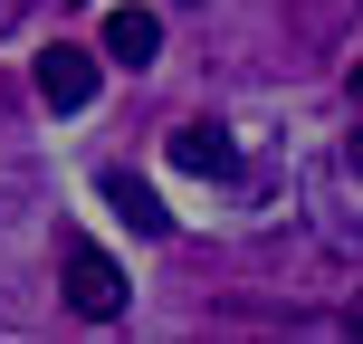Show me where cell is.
I'll return each instance as SVG.
<instances>
[{"label": "cell", "instance_id": "1", "mask_svg": "<svg viewBox=\"0 0 363 344\" xmlns=\"http://www.w3.org/2000/svg\"><path fill=\"white\" fill-rule=\"evenodd\" d=\"M57 277H67V306L86 316V326H115V316H125V268H115L96 239H67V249H57Z\"/></svg>", "mask_w": 363, "mask_h": 344}, {"label": "cell", "instance_id": "2", "mask_svg": "<svg viewBox=\"0 0 363 344\" xmlns=\"http://www.w3.org/2000/svg\"><path fill=\"white\" fill-rule=\"evenodd\" d=\"M38 96H48L57 115H77V106L96 96V48H67V38L38 48Z\"/></svg>", "mask_w": 363, "mask_h": 344}, {"label": "cell", "instance_id": "3", "mask_svg": "<svg viewBox=\"0 0 363 344\" xmlns=\"http://www.w3.org/2000/svg\"><path fill=\"white\" fill-rule=\"evenodd\" d=\"M106 57L115 67H153V57H163V10H144V0L106 10Z\"/></svg>", "mask_w": 363, "mask_h": 344}, {"label": "cell", "instance_id": "4", "mask_svg": "<svg viewBox=\"0 0 363 344\" xmlns=\"http://www.w3.org/2000/svg\"><path fill=\"white\" fill-rule=\"evenodd\" d=\"M172 163L182 172H201V182H220V172H230V134H220V125H172Z\"/></svg>", "mask_w": 363, "mask_h": 344}, {"label": "cell", "instance_id": "5", "mask_svg": "<svg viewBox=\"0 0 363 344\" xmlns=\"http://www.w3.org/2000/svg\"><path fill=\"white\" fill-rule=\"evenodd\" d=\"M106 201H115V220H134V239H163V230H172V211H163L134 172H106Z\"/></svg>", "mask_w": 363, "mask_h": 344}, {"label": "cell", "instance_id": "6", "mask_svg": "<svg viewBox=\"0 0 363 344\" xmlns=\"http://www.w3.org/2000/svg\"><path fill=\"white\" fill-rule=\"evenodd\" d=\"M354 10H363V0H296V38H335Z\"/></svg>", "mask_w": 363, "mask_h": 344}, {"label": "cell", "instance_id": "7", "mask_svg": "<svg viewBox=\"0 0 363 344\" xmlns=\"http://www.w3.org/2000/svg\"><path fill=\"white\" fill-rule=\"evenodd\" d=\"M345 172H354V182H363V134H345Z\"/></svg>", "mask_w": 363, "mask_h": 344}, {"label": "cell", "instance_id": "8", "mask_svg": "<svg viewBox=\"0 0 363 344\" xmlns=\"http://www.w3.org/2000/svg\"><path fill=\"white\" fill-rule=\"evenodd\" d=\"M19 10H38V0H0V29H10V19H19Z\"/></svg>", "mask_w": 363, "mask_h": 344}, {"label": "cell", "instance_id": "9", "mask_svg": "<svg viewBox=\"0 0 363 344\" xmlns=\"http://www.w3.org/2000/svg\"><path fill=\"white\" fill-rule=\"evenodd\" d=\"M345 87H354V106H363V57H354V67H345Z\"/></svg>", "mask_w": 363, "mask_h": 344}]
</instances>
